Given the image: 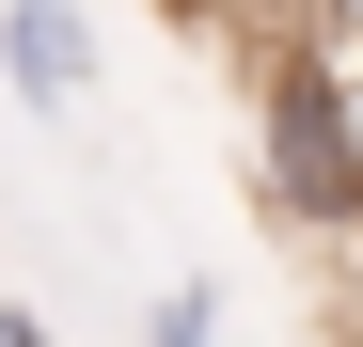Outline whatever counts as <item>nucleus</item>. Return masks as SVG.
I'll return each instance as SVG.
<instances>
[{"label": "nucleus", "mask_w": 363, "mask_h": 347, "mask_svg": "<svg viewBox=\"0 0 363 347\" xmlns=\"http://www.w3.org/2000/svg\"><path fill=\"white\" fill-rule=\"evenodd\" d=\"M0 64H16V95L64 127V110L95 95V32H79V0H0Z\"/></svg>", "instance_id": "nucleus-1"}, {"label": "nucleus", "mask_w": 363, "mask_h": 347, "mask_svg": "<svg viewBox=\"0 0 363 347\" xmlns=\"http://www.w3.org/2000/svg\"><path fill=\"white\" fill-rule=\"evenodd\" d=\"M143 347H221V316H206V300H190V284H174V300H158V316H143Z\"/></svg>", "instance_id": "nucleus-2"}, {"label": "nucleus", "mask_w": 363, "mask_h": 347, "mask_svg": "<svg viewBox=\"0 0 363 347\" xmlns=\"http://www.w3.org/2000/svg\"><path fill=\"white\" fill-rule=\"evenodd\" d=\"M0 347H48V316H32V300H0Z\"/></svg>", "instance_id": "nucleus-3"}]
</instances>
